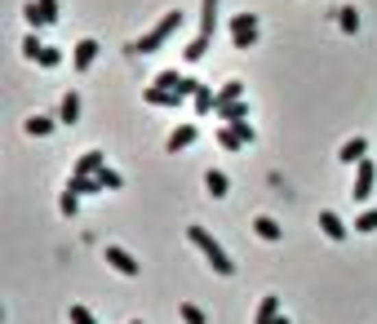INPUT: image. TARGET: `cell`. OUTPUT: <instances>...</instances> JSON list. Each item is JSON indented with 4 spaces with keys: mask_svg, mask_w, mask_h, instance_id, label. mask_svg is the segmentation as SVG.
<instances>
[{
    "mask_svg": "<svg viewBox=\"0 0 377 324\" xmlns=\"http://www.w3.org/2000/svg\"><path fill=\"white\" fill-rule=\"evenodd\" d=\"M355 231H360V235H369V231H377V209H364V213L355 218Z\"/></svg>",
    "mask_w": 377,
    "mask_h": 324,
    "instance_id": "obj_25",
    "label": "cell"
},
{
    "mask_svg": "<svg viewBox=\"0 0 377 324\" xmlns=\"http://www.w3.org/2000/svg\"><path fill=\"white\" fill-rule=\"evenodd\" d=\"M147 102H151V107H182V93H178V89H160V84H151V89H147Z\"/></svg>",
    "mask_w": 377,
    "mask_h": 324,
    "instance_id": "obj_8",
    "label": "cell"
},
{
    "mask_svg": "<svg viewBox=\"0 0 377 324\" xmlns=\"http://www.w3.org/2000/svg\"><path fill=\"white\" fill-rule=\"evenodd\" d=\"M67 187H71L75 196H93V192H102L98 174H93V178H80V174H71V178H67Z\"/></svg>",
    "mask_w": 377,
    "mask_h": 324,
    "instance_id": "obj_16",
    "label": "cell"
},
{
    "mask_svg": "<svg viewBox=\"0 0 377 324\" xmlns=\"http://www.w3.org/2000/svg\"><path fill=\"white\" fill-rule=\"evenodd\" d=\"M75 120H80V93H67L58 107V125H75Z\"/></svg>",
    "mask_w": 377,
    "mask_h": 324,
    "instance_id": "obj_13",
    "label": "cell"
},
{
    "mask_svg": "<svg viewBox=\"0 0 377 324\" xmlns=\"http://www.w3.org/2000/svg\"><path fill=\"white\" fill-rule=\"evenodd\" d=\"M71 324H98V320H93L84 307H71Z\"/></svg>",
    "mask_w": 377,
    "mask_h": 324,
    "instance_id": "obj_34",
    "label": "cell"
},
{
    "mask_svg": "<svg viewBox=\"0 0 377 324\" xmlns=\"http://www.w3.org/2000/svg\"><path fill=\"white\" fill-rule=\"evenodd\" d=\"M235 98H244V84L240 80H226L218 89V102H235Z\"/></svg>",
    "mask_w": 377,
    "mask_h": 324,
    "instance_id": "obj_26",
    "label": "cell"
},
{
    "mask_svg": "<svg viewBox=\"0 0 377 324\" xmlns=\"http://www.w3.org/2000/svg\"><path fill=\"white\" fill-rule=\"evenodd\" d=\"M191 142H195V125H178L173 133H169V151H173V156H178V151H186Z\"/></svg>",
    "mask_w": 377,
    "mask_h": 324,
    "instance_id": "obj_12",
    "label": "cell"
},
{
    "mask_svg": "<svg viewBox=\"0 0 377 324\" xmlns=\"http://www.w3.org/2000/svg\"><path fill=\"white\" fill-rule=\"evenodd\" d=\"M93 58H98V40H80V45H75V71H89V67H93Z\"/></svg>",
    "mask_w": 377,
    "mask_h": 324,
    "instance_id": "obj_11",
    "label": "cell"
},
{
    "mask_svg": "<svg viewBox=\"0 0 377 324\" xmlns=\"http://www.w3.org/2000/svg\"><path fill=\"white\" fill-rule=\"evenodd\" d=\"M40 49H45V45H40V36L32 32V36H27V40H23V54H27V58L36 62V54H40Z\"/></svg>",
    "mask_w": 377,
    "mask_h": 324,
    "instance_id": "obj_33",
    "label": "cell"
},
{
    "mask_svg": "<svg viewBox=\"0 0 377 324\" xmlns=\"http://www.w3.org/2000/svg\"><path fill=\"white\" fill-rule=\"evenodd\" d=\"M253 40H258V14H235L231 45H235V49H253Z\"/></svg>",
    "mask_w": 377,
    "mask_h": 324,
    "instance_id": "obj_3",
    "label": "cell"
},
{
    "mask_svg": "<svg viewBox=\"0 0 377 324\" xmlns=\"http://www.w3.org/2000/svg\"><path fill=\"white\" fill-rule=\"evenodd\" d=\"M36 62H40V67H58V62H62V54H58V49H49V45H45V49L36 54Z\"/></svg>",
    "mask_w": 377,
    "mask_h": 324,
    "instance_id": "obj_31",
    "label": "cell"
},
{
    "mask_svg": "<svg viewBox=\"0 0 377 324\" xmlns=\"http://www.w3.org/2000/svg\"><path fill=\"white\" fill-rule=\"evenodd\" d=\"M337 23H342V32H360V14L355 9H337Z\"/></svg>",
    "mask_w": 377,
    "mask_h": 324,
    "instance_id": "obj_27",
    "label": "cell"
},
{
    "mask_svg": "<svg viewBox=\"0 0 377 324\" xmlns=\"http://www.w3.org/2000/svg\"><path fill=\"white\" fill-rule=\"evenodd\" d=\"M373 183H377L373 160H360V165H355V187H351V196H355V200H369V196H373Z\"/></svg>",
    "mask_w": 377,
    "mask_h": 324,
    "instance_id": "obj_5",
    "label": "cell"
},
{
    "mask_svg": "<svg viewBox=\"0 0 377 324\" xmlns=\"http://www.w3.org/2000/svg\"><path fill=\"white\" fill-rule=\"evenodd\" d=\"M186 235H191V244L204 253V258H209V266H213L218 275H231V271H235V262L226 258V249H222L218 240H213L209 231H204V227H186Z\"/></svg>",
    "mask_w": 377,
    "mask_h": 324,
    "instance_id": "obj_1",
    "label": "cell"
},
{
    "mask_svg": "<svg viewBox=\"0 0 377 324\" xmlns=\"http://www.w3.org/2000/svg\"><path fill=\"white\" fill-rule=\"evenodd\" d=\"M218 32V0H200V36Z\"/></svg>",
    "mask_w": 377,
    "mask_h": 324,
    "instance_id": "obj_10",
    "label": "cell"
},
{
    "mask_svg": "<svg viewBox=\"0 0 377 324\" xmlns=\"http://www.w3.org/2000/svg\"><path fill=\"white\" fill-rule=\"evenodd\" d=\"M58 209H62L67 218H75V209H80V196H75L71 187H67V192H62V200H58Z\"/></svg>",
    "mask_w": 377,
    "mask_h": 324,
    "instance_id": "obj_29",
    "label": "cell"
},
{
    "mask_svg": "<svg viewBox=\"0 0 377 324\" xmlns=\"http://www.w3.org/2000/svg\"><path fill=\"white\" fill-rule=\"evenodd\" d=\"M182 320H186V324H209V316H204L195 302H182Z\"/></svg>",
    "mask_w": 377,
    "mask_h": 324,
    "instance_id": "obj_28",
    "label": "cell"
},
{
    "mask_svg": "<svg viewBox=\"0 0 377 324\" xmlns=\"http://www.w3.org/2000/svg\"><path fill=\"white\" fill-rule=\"evenodd\" d=\"M23 14H27V23H32V32H40V27H49L53 18H58V0H32Z\"/></svg>",
    "mask_w": 377,
    "mask_h": 324,
    "instance_id": "obj_4",
    "label": "cell"
},
{
    "mask_svg": "<svg viewBox=\"0 0 377 324\" xmlns=\"http://www.w3.org/2000/svg\"><path fill=\"white\" fill-rule=\"evenodd\" d=\"M107 262L116 266L120 275H138V271H143V266L134 262V253H129V249H120V244H107Z\"/></svg>",
    "mask_w": 377,
    "mask_h": 324,
    "instance_id": "obj_6",
    "label": "cell"
},
{
    "mask_svg": "<svg viewBox=\"0 0 377 324\" xmlns=\"http://www.w3.org/2000/svg\"><path fill=\"white\" fill-rule=\"evenodd\" d=\"M231 129H235V138H240L244 147H249V142L258 138V133H253V125H249V120H231Z\"/></svg>",
    "mask_w": 377,
    "mask_h": 324,
    "instance_id": "obj_30",
    "label": "cell"
},
{
    "mask_svg": "<svg viewBox=\"0 0 377 324\" xmlns=\"http://www.w3.org/2000/svg\"><path fill=\"white\" fill-rule=\"evenodd\" d=\"M319 231H324L328 240H346V227H342L337 213H319Z\"/></svg>",
    "mask_w": 377,
    "mask_h": 324,
    "instance_id": "obj_14",
    "label": "cell"
},
{
    "mask_svg": "<svg viewBox=\"0 0 377 324\" xmlns=\"http://www.w3.org/2000/svg\"><path fill=\"white\" fill-rule=\"evenodd\" d=\"M271 324H289V316H276V320H271Z\"/></svg>",
    "mask_w": 377,
    "mask_h": 324,
    "instance_id": "obj_35",
    "label": "cell"
},
{
    "mask_svg": "<svg viewBox=\"0 0 377 324\" xmlns=\"http://www.w3.org/2000/svg\"><path fill=\"white\" fill-rule=\"evenodd\" d=\"M53 125H58V120H53V116H32V120H27V133H32V138H45V133H53Z\"/></svg>",
    "mask_w": 377,
    "mask_h": 324,
    "instance_id": "obj_19",
    "label": "cell"
},
{
    "mask_svg": "<svg viewBox=\"0 0 377 324\" xmlns=\"http://www.w3.org/2000/svg\"><path fill=\"white\" fill-rule=\"evenodd\" d=\"M218 142H222V147H226V151H240V147H244V142H240V138H235V129H231V125H226V129L218 133Z\"/></svg>",
    "mask_w": 377,
    "mask_h": 324,
    "instance_id": "obj_32",
    "label": "cell"
},
{
    "mask_svg": "<svg viewBox=\"0 0 377 324\" xmlns=\"http://www.w3.org/2000/svg\"><path fill=\"white\" fill-rule=\"evenodd\" d=\"M182 80H186V76H178V71H160V76H156L160 89H178V93H182ZM182 98H186V93H182Z\"/></svg>",
    "mask_w": 377,
    "mask_h": 324,
    "instance_id": "obj_24",
    "label": "cell"
},
{
    "mask_svg": "<svg viewBox=\"0 0 377 324\" xmlns=\"http://www.w3.org/2000/svg\"><path fill=\"white\" fill-rule=\"evenodd\" d=\"M280 316V298H262V307H258V316H253V324H271Z\"/></svg>",
    "mask_w": 377,
    "mask_h": 324,
    "instance_id": "obj_21",
    "label": "cell"
},
{
    "mask_svg": "<svg viewBox=\"0 0 377 324\" xmlns=\"http://www.w3.org/2000/svg\"><path fill=\"white\" fill-rule=\"evenodd\" d=\"M178 27H182V14H178V9H173V14H165V18H160V23H156V27H151V32L143 36V40L134 45V54H156L160 45H165L169 36L178 32Z\"/></svg>",
    "mask_w": 377,
    "mask_h": 324,
    "instance_id": "obj_2",
    "label": "cell"
},
{
    "mask_svg": "<svg viewBox=\"0 0 377 324\" xmlns=\"http://www.w3.org/2000/svg\"><path fill=\"white\" fill-rule=\"evenodd\" d=\"M204 187H209V196H213V200H222L231 183H226V174H222V169H209V174H204Z\"/></svg>",
    "mask_w": 377,
    "mask_h": 324,
    "instance_id": "obj_18",
    "label": "cell"
},
{
    "mask_svg": "<svg viewBox=\"0 0 377 324\" xmlns=\"http://www.w3.org/2000/svg\"><path fill=\"white\" fill-rule=\"evenodd\" d=\"M253 231H258L262 240H271V244H276L280 235H284V231H280V222H276V218H253Z\"/></svg>",
    "mask_w": 377,
    "mask_h": 324,
    "instance_id": "obj_17",
    "label": "cell"
},
{
    "mask_svg": "<svg viewBox=\"0 0 377 324\" xmlns=\"http://www.w3.org/2000/svg\"><path fill=\"white\" fill-rule=\"evenodd\" d=\"M191 102H195V111H200V116H209V111H218V93H213V89H209V84H204V89H200V93H195V98H191Z\"/></svg>",
    "mask_w": 377,
    "mask_h": 324,
    "instance_id": "obj_20",
    "label": "cell"
},
{
    "mask_svg": "<svg viewBox=\"0 0 377 324\" xmlns=\"http://www.w3.org/2000/svg\"><path fill=\"white\" fill-rule=\"evenodd\" d=\"M218 116L226 120V125H231V120H244V116H249V102H244V98H235V102H218Z\"/></svg>",
    "mask_w": 377,
    "mask_h": 324,
    "instance_id": "obj_15",
    "label": "cell"
},
{
    "mask_svg": "<svg viewBox=\"0 0 377 324\" xmlns=\"http://www.w3.org/2000/svg\"><path fill=\"white\" fill-rule=\"evenodd\" d=\"M102 165H107V156H102V151H84V156L75 160V169H71V174L93 178V174H102Z\"/></svg>",
    "mask_w": 377,
    "mask_h": 324,
    "instance_id": "obj_7",
    "label": "cell"
},
{
    "mask_svg": "<svg viewBox=\"0 0 377 324\" xmlns=\"http://www.w3.org/2000/svg\"><path fill=\"white\" fill-rule=\"evenodd\" d=\"M134 324H143V320H134Z\"/></svg>",
    "mask_w": 377,
    "mask_h": 324,
    "instance_id": "obj_36",
    "label": "cell"
},
{
    "mask_svg": "<svg viewBox=\"0 0 377 324\" xmlns=\"http://www.w3.org/2000/svg\"><path fill=\"white\" fill-rule=\"evenodd\" d=\"M364 151H369V142H364V138H351V142H342L337 160H342V165H360V160H364Z\"/></svg>",
    "mask_w": 377,
    "mask_h": 324,
    "instance_id": "obj_9",
    "label": "cell"
},
{
    "mask_svg": "<svg viewBox=\"0 0 377 324\" xmlns=\"http://www.w3.org/2000/svg\"><path fill=\"white\" fill-rule=\"evenodd\" d=\"M98 183H102V192H120V187H125V178L116 174V169H107L102 165V174H98Z\"/></svg>",
    "mask_w": 377,
    "mask_h": 324,
    "instance_id": "obj_23",
    "label": "cell"
},
{
    "mask_svg": "<svg viewBox=\"0 0 377 324\" xmlns=\"http://www.w3.org/2000/svg\"><path fill=\"white\" fill-rule=\"evenodd\" d=\"M209 40H213V36H195V40L182 49V54H186V62H200L204 54H209Z\"/></svg>",
    "mask_w": 377,
    "mask_h": 324,
    "instance_id": "obj_22",
    "label": "cell"
}]
</instances>
